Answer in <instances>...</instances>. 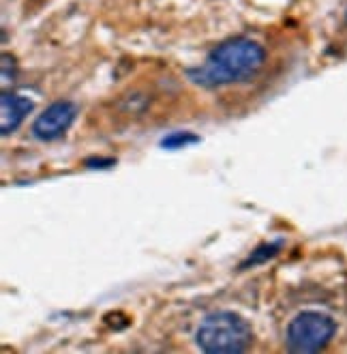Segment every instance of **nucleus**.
I'll list each match as a JSON object with an SVG mask.
<instances>
[{
	"mask_svg": "<svg viewBox=\"0 0 347 354\" xmlns=\"http://www.w3.org/2000/svg\"><path fill=\"white\" fill-rule=\"evenodd\" d=\"M266 60V52L253 39L236 37L219 44L199 67L187 71V77L199 88H223L255 77Z\"/></svg>",
	"mask_w": 347,
	"mask_h": 354,
	"instance_id": "1",
	"label": "nucleus"
},
{
	"mask_svg": "<svg viewBox=\"0 0 347 354\" xmlns=\"http://www.w3.org/2000/svg\"><path fill=\"white\" fill-rule=\"evenodd\" d=\"M253 330L249 322L234 311H217L199 322L195 342L208 354H238L249 348Z\"/></svg>",
	"mask_w": 347,
	"mask_h": 354,
	"instance_id": "2",
	"label": "nucleus"
},
{
	"mask_svg": "<svg viewBox=\"0 0 347 354\" xmlns=\"http://www.w3.org/2000/svg\"><path fill=\"white\" fill-rule=\"evenodd\" d=\"M337 330V322L321 311H302L288 326L290 352H319Z\"/></svg>",
	"mask_w": 347,
	"mask_h": 354,
	"instance_id": "3",
	"label": "nucleus"
},
{
	"mask_svg": "<svg viewBox=\"0 0 347 354\" xmlns=\"http://www.w3.org/2000/svg\"><path fill=\"white\" fill-rule=\"evenodd\" d=\"M77 116V106L73 101H54L41 112L32 122V136L41 142L60 140Z\"/></svg>",
	"mask_w": 347,
	"mask_h": 354,
	"instance_id": "4",
	"label": "nucleus"
},
{
	"mask_svg": "<svg viewBox=\"0 0 347 354\" xmlns=\"http://www.w3.org/2000/svg\"><path fill=\"white\" fill-rule=\"evenodd\" d=\"M32 108L34 103L28 97L5 91L0 97V131H3V136H11L32 112Z\"/></svg>",
	"mask_w": 347,
	"mask_h": 354,
	"instance_id": "5",
	"label": "nucleus"
},
{
	"mask_svg": "<svg viewBox=\"0 0 347 354\" xmlns=\"http://www.w3.org/2000/svg\"><path fill=\"white\" fill-rule=\"evenodd\" d=\"M281 241H277V243H266V245H261V247H257L255 252L247 258V262H242V266L240 268H247V266H255V264H261V262H266V260H270V258H275L277 254H279V249H281Z\"/></svg>",
	"mask_w": 347,
	"mask_h": 354,
	"instance_id": "6",
	"label": "nucleus"
},
{
	"mask_svg": "<svg viewBox=\"0 0 347 354\" xmlns=\"http://www.w3.org/2000/svg\"><path fill=\"white\" fill-rule=\"evenodd\" d=\"M199 142V138L191 131H174L170 136H166L161 140V147L163 149H170V151H176V149H185L189 144H195Z\"/></svg>",
	"mask_w": 347,
	"mask_h": 354,
	"instance_id": "7",
	"label": "nucleus"
},
{
	"mask_svg": "<svg viewBox=\"0 0 347 354\" xmlns=\"http://www.w3.org/2000/svg\"><path fill=\"white\" fill-rule=\"evenodd\" d=\"M15 73H17L15 58H13V56H9V54L5 52V54H3V86H9V84H13Z\"/></svg>",
	"mask_w": 347,
	"mask_h": 354,
	"instance_id": "8",
	"label": "nucleus"
},
{
	"mask_svg": "<svg viewBox=\"0 0 347 354\" xmlns=\"http://www.w3.org/2000/svg\"><path fill=\"white\" fill-rule=\"evenodd\" d=\"M116 161L114 159H101V157H92V159H86L84 161V165L86 168H90V170H106V168H112Z\"/></svg>",
	"mask_w": 347,
	"mask_h": 354,
	"instance_id": "9",
	"label": "nucleus"
}]
</instances>
